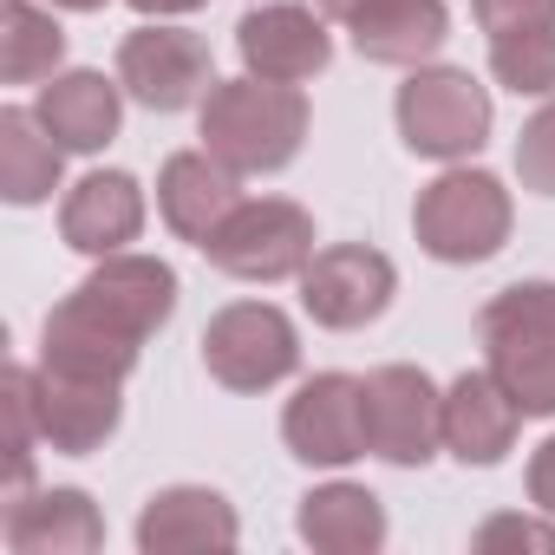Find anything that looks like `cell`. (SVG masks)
Returning <instances> with one entry per match:
<instances>
[{
	"mask_svg": "<svg viewBox=\"0 0 555 555\" xmlns=\"http://www.w3.org/2000/svg\"><path fill=\"white\" fill-rule=\"evenodd\" d=\"M470 14L490 40L503 34H529V27H555V0H470Z\"/></svg>",
	"mask_w": 555,
	"mask_h": 555,
	"instance_id": "obj_29",
	"label": "cell"
},
{
	"mask_svg": "<svg viewBox=\"0 0 555 555\" xmlns=\"http://www.w3.org/2000/svg\"><path fill=\"white\" fill-rule=\"evenodd\" d=\"M34 405H40V438L60 457L99 451L125 418V399L112 379H79V373H53V366H34Z\"/></svg>",
	"mask_w": 555,
	"mask_h": 555,
	"instance_id": "obj_14",
	"label": "cell"
},
{
	"mask_svg": "<svg viewBox=\"0 0 555 555\" xmlns=\"http://www.w3.org/2000/svg\"><path fill=\"white\" fill-rule=\"evenodd\" d=\"M66 60V34L47 8H34V0H8L0 8V79L8 86H40L53 79Z\"/></svg>",
	"mask_w": 555,
	"mask_h": 555,
	"instance_id": "obj_24",
	"label": "cell"
},
{
	"mask_svg": "<svg viewBox=\"0 0 555 555\" xmlns=\"http://www.w3.org/2000/svg\"><path fill=\"white\" fill-rule=\"evenodd\" d=\"M235 53L255 79H274V86H301V79H321L327 60H334V34H327V14L301 8V0H274V8H248L242 27H235Z\"/></svg>",
	"mask_w": 555,
	"mask_h": 555,
	"instance_id": "obj_11",
	"label": "cell"
},
{
	"mask_svg": "<svg viewBox=\"0 0 555 555\" xmlns=\"http://www.w3.org/2000/svg\"><path fill=\"white\" fill-rule=\"evenodd\" d=\"M242 522L222 490L209 483H170L138 509V548L144 555H196V548H235Z\"/></svg>",
	"mask_w": 555,
	"mask_h": 555,
	"instance_id": "obj_16",
	"label": "cell"
},
{
	"mask_svg": "<svg viewBox=\"0 0 555 555\" xmlns=\"http://www.w3.org/2000/svg\"><path fill=\"white\" fill-rule=\"evenodd\" d=\"M118 86L144 105V112H183L196 99H209L216 86V66H209V47L183 27H138L125 34L118 47Z\"/></svg>",
	"mask_w": 555,
	"mask_h": 555,
	"instance_id": "obj_10",
	"label": "cell"
},
{
	"mask_svg": "<svg viewBox=\"0 0 555 555\" xmlns=\"http://www.w3.org/2000/svg\"><path fill=\"white\" fill-rule=\"evenodd\" d=\"M144 340H131L125 327H112L105 314H92L79 295H66L53 314H47V334H40V366L53 373H79V379H112L125 386V373L138 366Z\"/></svg>",
	"mask_w": 555,
	"mask_h": 555,
	"instance_id": "obj_17",
	"label": "cell"
},
{
	"mask_svg": "<svg viewBox=\"0 0 555 555\" xmlns=\"http://www.w3.org/2000/svg\"><path fill=\"white\" fill-rule=\"evenodd\" d=\"M203 255L235 282H288L314 261V216L288 196H242L203 242Z\"/></svg>",
	"mask_w": 555,
	"mask_h": 555,
	"instance_id": "obj_5",
	"label": "cell"
},
{
	"mask_svg": "<svg viewBox=\"0 0 555 555\" xmlns=\"http://www.w3.org/2000/svg\"><path fill=\"white\" fill-rule=\"evenodd\" d=\"M490 73L516 99H555V27H529V34L490 40Z\"/></svg>",
	"mask_w": 555,
	"mask_h": 555,
	"instance_id": "obj_25",
	"label": "cell"
},
{
	"mask_svg": "<svg viewBox=\"0 0 555 555\" xmlns=\"http://www.w3.org/2000/svg\"><path fill=\"white\" fill-rule=\"evenodd\" d=\"M0 535L14 555H92L105 548V516L86 490H21L8 496Z\"/></svg>",
	"mask_w": 555,
	"mask_h": 555,
	"instance_id": "obj_18",
	"label": "cell"
},
{
	"mask_svg": "<svg viewBox=\"0 0 555 555\" xmlns=\"http://www.w3.org/2000/svg\"><path fill=\"white\" fill-rule=\"evenodd\" d=\"M516 177H522V190L555 196V99L535 118H522V131H516Z\"/></svg>",
	"mask_w": 555,
	"mask_h": 555,
	"instance_id": "obj_27",
	"label": "cell"
},
{
	"mask_svg": "<svg viewBox=\"0 0 555 555\" xmlns=\"http://www.w3.org/2000/svg\"><path fill=\"white\" fill-rule=\"evenodd\" d=\"M516 425H522V405L483 373H457L444 386V451L470 470H490L516 451Z\"/></svg>",
	"mask_w": 555,
	"mask_h": 555,
	"instance_id": "obj_15",
	"label": "cell"
},
{
	"mask_svg": "<svg viewBox=\"0 0 555 555\" xmlns=\"http://www.w3.org/2000/svg\"><path fill=\"white\" fill-rule=\"evenodd\" d=\"M295 529L321 555H379L386 548V503L366 483H321L301 496Z\"/></svg>",
	"mask_w": 555,
	"mask_h": 555,
	"instance_id": "obj_22",
	"label": "cell"
},
{
	"mask_svg": "<svg viewBox=\"0 0 555 555\" xmlns=\"http://www.w3.org/2000/svg\"><path fill=\"white\" fill-rule=\"evenodd\" d=\"M347 34L373 66H431L438 47L451 40V14L444 0H366L347 21Z\"/></svg>",
	"mask_w": 555,
	"mask_h": 555,
	"instance_id": "obj_21",
	"label": "cell"
},
{
	"mask_svg": "<svg viewBox=\"0 0 555 555\" xmlns=\"http://www.w3.org/2000/svg\"><path fill=\"white\" fill-rule=\"evenodd\" d=\"M203 366L229 392H268L301 366V334L274 301H229L203 327Z\"/></svg>",
	"mask_w": 555,
	"mask_h": 555,
	"instance_id": "obj_6",
	"label": "cell"
},
{
	"mask_svg": "<svg viewBox=\"0 0 555 555\" xmlns=\"http://www.w3.org/2000/svg\"><path fill=\"white\" fill-rule=\"evenodd\" d=\"M47 8H66V14H99L105 0H47Z\"/></svg>",
	"mask_w": 555,
	"mask_h": 555,
	"instance_id": "obj_33",
	"label": "cell"
},
{
	"mask_svg": "<svg viewBox=\"0 0 555 555\" xmlns=\"http://www.w3.org/2000/svg\"><path fill=\"white\" fill-rule=\"evenodd\" d=\"M0 412H8V496L34 483V444L40 438V405H34V366H8L0 379Z\"/></svg>",
	"mask_w": 555,
	"mask_h": 555,
	"instance_id": "obj_26",
	"label": "cell"
},
{
	"mask_svg": "<svg viewBox=\"0 0 555 555\" xmlns=\"http://www.w3.org/2000/svg\"><path fill=\"white\" fill-rule=\"evenodd\" d=\"M444 444V392L418 366H379L366 373V451L418 470Z\"/></svg>",
	"mask_w": 555,
	"mask_h": 555,
	"instance_id": "obj_8",
	"label": "cell"
},
{
	"mask_svg": "<svg viewBox=\"0 0 555 555\" xmlns=\"http://www.w3.org/2000/svg\"><path fill=\"white\" fill-rule=\"evenodd\" d=\"M308 8H314V14H327V21H353L366 0H308Z\"/></svg>",
	"mask_w": 555,
	"mask_h": 555,
	"instance_id": "obj_32",
	"label": "cell"
},
{
	"mask_svg": "<svg viewBox=\"0 0 555 555\" xmlns=\"http://www.w3.org/2000/svg\"><path fill=\"white\" fill-rule=\"evenodd\" d=\"M490 379L522 405V418H555V282H509L477 314Z\"/></svg>",
	"mask_w": 555,
	"mask_h": 555,
	"instance_id": "obj_2",
	"label": "cell"
},
{
	"mask_svg": "<svg viewBox=\"0 0 555 555\" xmlns=\"http://www.w3.org/2000/svg\"><path fill=\"white\" fill-rule=\"evenodd\" d=\"M138 229H144V190H138L131 170H92V177H79V183L66 190V203H60V235H66V248H79V255H92V261L125 255V248L138 242Z\"/></svg>",
	"mask_w": 555,
	"mask_h": 555,
	"instance_id": "obj_13",
	"label": "cell"
},
{
	"mask_svg": "<svg viewBox=\"0 0 555 555\" xmlns=\"http://www.w3.org/2000/svg\"><path fill=\"white\" fill-rule=\"evenodd\" d=\"M399 295V268L366 248V242H334V248H314V261L301 268V308L314 327L327 334H353V327H373Z\"/></svg>",
	"mask_w": 555,
	"mask_h": 555,
	"instance_id": "obj_7",
	"label": "cell"
},
{
	"mask_svg": "<svg viewBox=\"0 0 555 555\" xmlns=\"http://www.w3.org/2000/svg\"><path fill=\"white\" fill-rule=\"evenodd\" d=\"M282 438L301 464H321V470L366 457V379H353V373L301 379V392L282 412Z\"/></svg>",
	"mask_w": 555,
	"mask_h": 555,
	"instance_id": "obj_9",
	"label": "cell"
},
{
	"mask_svg": "<svg viewBox=\"0 0 555 555\" xmlns=\"http://www.w3.org/2000/svg\"><path fill=\"white\" fill-rule=\"evenodd\" d=\"M509 190L503 177L490 170H444L438 183L418 190L412 203V235L431 261H451V268H470V261H490L503 242H509Z\"/></svg>",
	"mask_w": 555,
	"mask_h": 555,
	"instance_id": "obj_3",
	"label": "cell"
},
{
	"mask_svg": "<svg viewBox=\"0 0 555 555\" xmlns=\"http://www.w3.org/2000/svg\"><path fill=\"white\" fill-rule=\"evenodd\" d=\"M470 548H529V555H555V516L535 522V516H509V509H503V516L477 522Z\"/></svg>",
	"mask_w": 555,
	"mask_h": 555,
	"instance_id": "obj_28",
	"label": "cell"
},
{
	"mask_svg": "<svg viewBox=\"0 0 555 555\" xmlns=\"http://www.w3.org/2000/svg\"><path fill=\"white\" fill-rule=\"evenodd\" d=\"M131 8H138L144 21H177V14H196L203 0H131Z\"/></svg>",
	"mask_w": 555,
	"mask_h": 555,
	"instance_id": "obj_31",
	"label": "cell"
},
{
	"mask_svg": "<svg viewBox=\"0 0 555 555\" xmlns=\"http://www.w3.org/2000/svg\"><path fill=\"white\" fill-rule=\"evenodd\" d=\"M92 314H105L112 327H125L131 340H151L157 327H170L177 314V268L157 255H105L86 282L73 288Z\"/></svg>",
	"mask_w": 555,
	"mask_h": 555,
	"instance_id": "obj_12",
	"label": "cell"
},
{
	"mask_svg": "<svg viewBox=\"0 0 555 555\" xmlns=\"http://www.w3.org/2000/svg\"><path fill=\"white\" fill-rule=\"evenodd\" d=\"M529 503L542 516H555V438H542L535 457H529Z\"/></svg>",
	"mask_w": 555,
	"mask_h": 555,
	"instance_id": "obj_30",
	"label": "cell"
},
{
	"mask_svg": "<svg viewBox=\"0 0 555 555\" xmlns=\"http://www.w3.org/2000/svg\"><path fill=\"white\" fill-rule=\"evenodd\" d=\"M392 118H399V138L412 157L457 164V157H477L490 138V92L464 66H412Z\"/></svg>",
	"mask_w": 555,
	"mask_h": 555,
	"instance_id": "obj_4",
	"label": "cell"
},
{
	"mask_svg": "<svg viewBox=\"0 0 555 555\" xmlns=\"http://www.w3.org/2000/svg\"><path fill=\"white\" fill-rule=\"evenodd\" d=\"M242 177L229 170V164H216L209 151H177V157H164V170H157V209H164V222L183 235V242H209L216 229H222V216L242 203V190H235Z\"/></svg>",
	"mask_w": 555,
	"mask_h": 555,
	"instance_id": "obj_20",
	"label": "cell"
},
{
	"mask_svg": "<svg viewBox=\"0 0 555 555\" xmlns=\"http://www.w3.org/2000/svg\"><path fill=\"white\" fill-rule=\"evenodd\" d=\"M34 118L60 138V151H79V157H92V151H105L112 138H118V118H125V86L118 79H105V73H53L47 86H40V99H34Z\"/></svg>",
	"mask_w": 555,
	"mask_h": 555,
	"instance_id": "obj_19",
	"label": "cell"
},
{
	"mask_svg": "<svg viewBox=\"0 0 555 555\" xmlns=\"http://www.w3.org/2000/svg\"><path fill=\"white\" fill-rule=\"evenodd\" d=\"M308 144V99L301 86L274 79H216L203 99V151L229 164L235 177H268L288 170Z\"/></svg>",
	"mask_w": 555,
	"mask_h": 555,
	"instance_id": "obj_1",
	"label": "cell"
},
{
	"mask_svg": "<svg viewBox=\"0 0 555 555\" xmlns=\"http://www.w3.org/2000/svg\"><path fill=\"white\" fill-rule=\"evenodd\" d=\"M60 164H66V151L34 112H21V105L0 112V196L14 209L47 203L60 190Z\"/></svg>",
	"mask_w": 555,
	"mask_h": 555,
	"instance_id": "obj_23",
	"label": "cell"
}]
</instances>
